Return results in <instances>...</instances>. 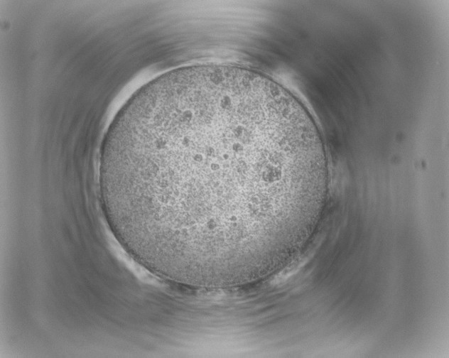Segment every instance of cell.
<instances>
[{
    "label": "cell",
    "mask_w": 449,
    "mask_h": 358,
    "mask_svg": "<svg viewBox=\"0 0 449 358\" xmlns=\"http://www.w3.org/2000/svg\"><path fill=\"white\" fill-rule=\"evenodd\" d=\"M99 190L119 242L173 278L227 279L283 257L326 183L306 109L228 70L179 73L120 112L102 142Z\"/></svg>",
    "instance_id": "obj_1"
}]
</instances>
